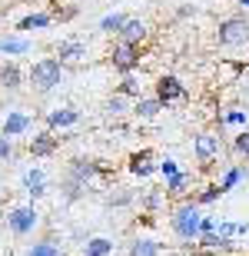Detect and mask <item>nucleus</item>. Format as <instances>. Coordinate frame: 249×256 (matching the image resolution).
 Returning <instances> with one entry per match:
<instances>
[{"label": "nucleus", "instance_id": "nucleus-33", "mask_svg": "<svg viewBox=\"0 0 249 256\" xmlns=\"http://www.w3.org/2000/svg\"><path fill=\"white\" fill-rule=\"evenodd\" d=\"M230 150L236 153V156H243V160H249V130H243V133H236V136H233Z\"/></svg>", "mask_w": 249, "mask_h": 256}, {"label": "nucleus", "instance_id": "nucleus-26", "mask_svg": "<svg viewBox=\"0 0 249 256\" xmlns=\"http://www.w3.org/2000/svg\"><path fill=\"white\" fill-rule=\"evenodd\" d=\"M113 253V240L110 236H90L83 243V256H110Z\"/></svg>", "mask_w": 249, "mask_h": 256}, {"label": "nucleus", "instance_id": "nucleus-11", "mask_svg": "<svg viewBox=\"0 0 249 256\" xmlns=\"http://www.w3.org/2000/svg\"><path fill=\"white\" fill-rule=\"evenodd\" d=\"M80 124V110L77 106H57L47 114V130L57 133V130H67V126H77Z\"/></svg>", "mask_w": 249, "mask_h": 256}, {"label": "nucleus", "instance_id": "nucleus-23", "mask_svg": "<svg viewBox=\"0 0 249 256\" xmlns=\"http://www.w3.org/2000/svg\"><path fill=\"white\" fill-rule=\"evenodd\" d=\"M243 180H246V166H243V163H233L230 170L223 173V180L216 183V186H220L223 193H230V190H236V186H240Z\"/></svg>", "mask_w": 249, "mask_h": 256}, {"label": "nucleus", "instance_id": "nucleus-34", "mask_svg": "<svg viewBox=\"0 0 249 256\" xmlns=\"http://www.w3.org/2000/svg\"><path fill=\"white\" fill-rule=\"evenodd\" d=\"M130 203H133V193L130 190H113L106 196V206H130Z\"/></svg>", "mask_w": 249, "mask_h": 256}, {"label": "nucleus", "instance_id": "nucleus-13", "mask_svg": "<svg viewBox=\"0 0 249 256\" xmlns=\"http://www.w3.org/2000/svg\"><path fill=\"white\" fill-rule=\"evenodd\" d=\"M190 190H193V173H190V170H180L176 176H170V180H166L163 196L180 203V200H186V193H190Z\"/></svg>", "mask_w": 249, "mask_h": 256}, {"label": "nucleus", "instance_id": "nucleus-21", "mask_svg": "<svg viewBox=\"0 0 249 256\" xmlns=\"http://www.w3.org/2000/svg\"><path fill=\"white\" fill-rule=\"evenodd\" d=\"M140 206H143L146 216H153L156 210H163V206H166L163 190H160V186H150V190H143V193H140Z\"/></svg>", "mask_w": 249, "mask_h": 256}, {"label": "nucleus", "instance_id": "nucleus-24", "mask_svg": "<svg viewBox=\"0 0 249 256\" xmlns=\"http://www.w3.org/2000/svg\"><path fill=\"white\" fill-rule=\"evenodd\" d=\"M116 96H123V100H140L143 96V86L136 80V74H126L120 76V86H116Z\"/></svg>", "mask_w": 249, "mask_h": 256}, {"label": "nucleus", "instance_id": "nucleus-32", "mask_svg": "<svg viewBox=\"0 0 249 256\" xmlns=\"http://www.w3.org/2000/svg\"><path fill=\"white\" fill-rule=\"evenodd\" d=\"M126 24V14H106L103 20H100V34H120V27Z\"/></svg>", "mask_w": 249, "mask_h": 256}, {"label": "nucleus", "instance_id": "nucleus-10", "mask_svg": "<svg viewBox=\"0 0 249 256\" xmlns=\"http://www.w3.org/2000/svg\"><path fill=\"white\" fill-rule=\"evenodd\" d=\"M57 150H60V136L50 130H40V133H33V140H27V153L33 160H47Z\"/></svg>", "mask_w": 249, "mask_h": 256}, {"label": "nucleus", "instance_id": "nucleus-41", "mask_svg": "<svg viewBox=\"0 0 249 256\" xmlns=\"http://www.w3.org/2000/svg\"><path fill=\"white\" fill-rule=\"evenodd\" d=\"M3 17H7V14H3V10H0V20H3Z\"/></svg>", "mask_w": 249, "mask_h": 256}, {"label": "nucleus", "instance_id": "nucleus-22", "mask_svg": "<svg viewBox=\"0 0 249 256\" xmlns=\"http://www.w3.org/2000/svg\"><path fill=\"white\" fill-rule=\"evenodd\" d=\"M130 114H133V116H140V120H153V116H160V114H163V106L156 104L153 96H140V100H133Z\"/></svg>", "mask_w": 249, "mask_h": 256}, {"label": "nucleus", "instance_id": "nucleus-40", "mask_svg": "<svg viewBox=\"0 0 249 256\" xmlns=\"http://www.w3.org/2000/svg\"><path fill=\"white\" fill-rule=\"evenodd\" d=\"M240 7H246V10H249V0H240Z\"/></svg>", "mask_w": 249, "mask_h": 256}, {"label": "nucleus", "instance_id": "nucleus-14", "mask_svg": "<svg viewBox=\"0 0 249 256\" xmlns=\"http://www.w3.org/2000/svg\"><path fill=\"white\" fill-rule=\"evenodd\" d=\"M53 60H60V66L63 64H80V60H86V44L83 40H63L57 47V57Z\"/></svg>", "mask_w": 249, "mask_h": 256}, {"label": "nucleus", "instance_id": "nucleus-1", "mask_svg": "<svg viewBox=\"0 0 249 256\" xmlns=\"http://www.w3.org/2000/svg\"><path fill=\"white\" fill-rule=\"evenodd\" d=\"M200 220H203L200 206H196L193 200H180L170 213L173 236L180 240V243H196V240H200Z\"/></svg>", "mask_w": 249, "mask_h": 256}, {"label": "nucleus", "instance_id": "nucleus-17", "mask_svg": "<svg viewBox=\"0 0 249 256\" xmlns=\"http://www.w3.org/2000/svg\"><path fill=\"white\" fill-rule=\"evenodd\" d=\"M0 86L3 90H20L23 86V70L17 60H3L0 64Z\"/></svg>", "mask_w": 249, "mask_h": 256}, {"label": "nucleus", "instance_id": "nucleus-5", "mask_svg": "<svg viewBox=\"0 0 249 256\" xmlns=\"http://www.w3.org/2000/svg\"><path fill=\"white\" fill-rule=\"evenodd\" d=\"M106 163L93 160V156H73V160L67 163V170H63V176H70V180L83 183V186H90L93 180H100V176H106Z\"/></svg>", "mask_w": 249, "mask_h": 256}, {"label": "nucleus", "instance_id": "nucleus-20", "mask_svg": "<svg viewBox=\"0 0 249 256\" xmlns=\"http://www.w3.org/2000/svg\"><path fill=\"white\" fill-rule=\"evenodd\" d=\"M53 24V17H50L47 10H37V14H27V17H20L17 20V30L20 34H30V30H43Z\"/></svg>", "mask_w": 249, "mask_h": 256}, {"label": "nucleus", "instance_id": "nucleus-30", "mask_svg": "<svg viewBox=\"0 0 249 256\" xmlns=\"http://www.w3.org/2000/svg\"><path fill=\"white\" fill-rule=\"evenodd\" d=\"M103 114L106 116H113V120H116V116H123V114H130V100H123V96H110V100H106V104H103Z\"/></svg>", "mask_w": 249, "mask_h": 256}, {"label": "nucleus", "instance_id": "nucleus-31", "mask_svg": "<svg viewBox=\"0 0 249 256\" xmlns=\"http://www.w3.org/2000/svg\"><path fill=\"white\" fill-rule=\"evenodd\" d=\"M246 110H243V106H233V110H226V116H216V126H226V124H233V126H246Z\"/></svg>", "mask_w": 249, "mask_h": 256}, {"label": "nucleus", "instance_id": "nucleus-36", "mask_svg": "<svg viewBox=\"0 0 249 256\" xmlns=\"http://www.w3.org/2000/svg\"><path fill=\"white\" fill-rule=\"evenodd\" d=\"M13 140H7V136H0V163H7V160H13Z\"/></svg>", "mask_w": 249, "mask_h": 256}, {"label": "nucleus", "instance_id": "nucleus-25", "mask_svg": "<svg viewBox=\"0 0 249 256\" xmlns=\"http://www.w3.org/2000/svg\"><path fill=\"white\" fill-rule=\"evenodd\" d=\"M0 54H7V57H23V54H30V40L27 37H0Z\"/></svg>", "mask_w": 249, "mask_h": 256}, {"label": "nucleus", "instance_id": "nucleus-2", "mask_svg": "<svg viewBox=\"0 0 249 256\" xmlns=\"http://www.w3.org/2000/svg\"><path fill=\"white\" fill-rule=\"evenodd\" d=\"M27 80H30V86H33L37 94H50V90H57L60 80H63V66H60V60H53V57L33 60L30 70H27Z\"/></svg>", "mask_w": 249, "mask_h": 256}, {"label": "nucleus", "instance_id": "nucleus-8", "mask_svg": "<svg viewBox=\"0 0 249 256\" xmlns=\"http://www.w3.org/2000/svg\"><path fill=\"white\" fill-rule=\"evenodd\" d=\"M186 86H183L180 76H173V74H163V76H156V86H153V100L160 106H173V104H183L186 100Z\"/></svg>", "mask_w": 249, "mask_h": 256}, {"label": "nucleus", "instance_id": "nucleus-37", "mask_svg": "<svg viewBox=\"0 0 249 256\" xmlns=\"http://www.w3.org/2000/svg\"><path fill=\"white\" fill-rule=\"evenodd\" d=\"M77 14H80L77 7H63V10H53L50 17H53V20H73V17H77Z\"/></svg>", "mask_w": 249, "mask_h": 256}, {"label": "nucleus", "instance_id": "nucleus-15", "mask_svg": "<svg viewBox=\"0 0 249 256\" xmlns=\"http://www.w3.org/2000/svg\"><path fill=\"white\" fill-rule=\"evenodd\" d=\"M27 130H30V114H23V110H13V114H7V120H3V130H0V136L13 140V136H23Z\"/></svg>", "mask_w": 249, "mask_h": 256}, {"label": "nucleus", "instance_id": "nucleus-38", "mask_svg": "<svg viewBox=\"0 0 249 256\" xmlns=\"http://www.w3.org/2000/svg\"><path fill=\"white\" fill-rule=\"evenodd\" d=\"M216 230V216H203L200 220V233H213Z\"/></svg>", "mask_w": 249, "mask_h": 256}, {"label": "nucleus", "instance_id": "nucleus-27", "mask_svg": "<svg viewBox=\"0 0 249 256\" xmlns=\"http://www.w3.org/2000/svg\"><path fill=\"white\" fill-rule=\"evenodd\" d=\"M60 193H63L67 203H77V200H83L86 186H83V183H77V180H70V176H60Z\"/></svg>", "mask_w": 249, "mask_h": 256}, {"label": "nucleus", "instance_id": "nucleus-29", "mask_svg": "<svg viewBox=\"0 0 249 256\" xmlns=\"http://www.w3.org/2000/svg\"><path fill=\"white\" fill-rule=\"evenodd\" d=\"M220 196H223L220 186H216V183H206V186H203V190L193 196V203H196V206H210V203H216Z\"/></svg>", "mask_w": 249, "mask_h": 256}, {"label": "nucleus", "instance_id": "nucleus-12", "mask_svg": "<svg viewBox=\"0 0 249 256\" xmlns=\"http://www.w3.org/2000/svg\"><path fill=\"white\" fill-rule=\"evenodd\" d=\"M150 37V27H146L140 17H126V24L120 27L116 40H123V44H136V47H143V40Z\"/></svg>", "mask_w": 249, "mask_h": 256}, {"label": "nucleus", "instance_id": "nucleus-28", "mask_svg": "<svg viewBox=\"0 0 249 256\" xmlns=\"http://www.w3.org/2000/svg\"><path fill=\"white\" fill-rule=\"evenodd\" d=\"M27 256H60V246H57L53 236H47V240H37V243L27 250Z\"/></svg>", "mask_w": 249, "mask_h": 256}, {"label": "nucleus", "instance_id": "nucleus-7", "mask_svg": "<svg viewBox=\"0 0 249 256\" xmlns=\"http://www.w3.org/2000/svg\"><path fill=\"white\" fill-rule=\"evenodd\" d=\"M40 223V213L33 203H20V206H10L7 210V230L13 233V236H27V233H33Z\"/></svg>", "mask_w": 249, "mask_h": 256}, {"label": "nucleus", "instance_id": "nucleus-35", "mask_svg": "<svg viewBox=\"0 0 249 256\" xmlns=\"http://www.w3.org/2000/svg\"><path fill=\"white\" fill-rule=\"evenodd\" d=\"M156 173H163L166 180H170V176H176V173H180V163L166 156V160H160V166H156Z\"/></svg>", "mask_w": 249, "mask_h": 256}, {"label": "nucleus", "instance_id": "nucleus-42", "mask_svg": "<svg viewBox=\"0 0 249 256\" xmlns=\"http://www.w3.org/2000/svg\"><path fill=\"white\" fill-rule=\"evenodd\" d=\"M0 206H3V193H0Z\"/></svg>", "mask_w": 249, "mask_h": 256}, {"label": "nucleus", "instance_id": "nucleus-19", "mask_svg": "<svg viewBox=\"0 0 249 256\" xmlns=\"http://www.w3.org/2000/svg\"><path fill=\"white\" fill-rule=\"evenodd\" d=\"M130 256H163V243L153 236H136L130 243Z\"/></svg>", "mask_w": 249, "mask_h": 256}, {"label": "nucleus", "instance_id": "nucleus-3", "mask_svg": "<svg viewBox=\"0 0 249 256\" xmlns=\"http://www.w3.org/2000/svg\"><path fill=\"white\" fill-rule=\"evenodd\" d=\"M216 44L220 47H246L249 44V17L236 14V17H226L220 20V27H216Z\"/></svg>", "mask_w": 249, "mask_h": 256}, {"label": "nucleus", "instance_id": "nucleus-18", "mask_svg": "<svg viewBox=\"0 0 249 256\" xmlns=\"http://www.w3.org/2000/svg\"><path fill=\"white\" fill-rule=\"evenodd\" d=\"M196 246H200V250H206V253H226V250H233V240L220 236V233L213 230V233H200Z\"/></svg>", "mask_w": 249, "mask_h": 256}, {"label": "nucleus", "instance_id": "nucleus-6", "mask_svg": "<svg viewBox=\"0 0 249 256\" xmlns=\"http://www.w3.org/2000/svg\"><path fill=\"white\" fill-rule=\"evenodd\" d=\"M193 153H196L200 170H210L213 163L220 160V153H223V136H220V133H213V130L196 133V140H193Z\"/></svg>", "mask_w": 249, "mask_h": 256}, {"label": "nucleus", "instance_id": "nucleus-39", "mask_svg": "<svg viewBox=\"0 0 249 256\" xmlns=\"http://www.w3.org/2000/svg\"><path fill=\"white\" fill-rule=\"evenodd\" d=\"M190 14H193V7H190V4H183V7L176 10V17H190Z\"/></svg>", "mask_w": 249, "mask_h": 256}, {"label": "nucleus", "instance_id": "nucleus-4", "mask_svg": "<svg viewBox=\"0 0 249 256\" xmlns=\"http://www.w3.org/2000/svg\"><path fill=\"white\" fill-rule=\"evenodd\" d=\"M140 60H143V47H136V44L116 40L113 47H110V64H113V70L120 76L136 74V70H140Z\"/></svg>", "mask_w": 249, "mask_h": 256}, {"label": "nucleus", "instance_id": "nucleus-9", "mask_svg": "<svg viewBox=\"0 0 249 256\" xmlns=\"http://www.w3.org/2000/svg\"><path fill=\"white\" fill-rule=\"evenodd\" d=\"M156 166H160V160H156V150H150V146H143V150L130 153V160H126V173H130V176H136V180H146V176H153Z\"/></svg>", "mask_w": 249, "mask_h": 256}, {"label": "nucleus", "instance_id": "nucleus-16", "mask_svg": "<svg viewBox=\"0 0 249 256\" xmlns=\"http://www.w3.org/2000/svg\"><path fill=\"white\" fill-rule=\"evenodd\" d=\"M23 190H27V196H33V200L47 196V173L40 170V166H30V170L23 173Z\"/></svg>", "mask_w": 249, "mask_h": 256}]
</instances>
